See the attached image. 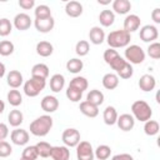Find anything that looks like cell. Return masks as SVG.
I'll return each mask as SVG.
<instances>
[{
  "instance_id": "cell-1",
  "label": "cell",
  "mask_w": 160,
  "mask_h": 160,
  "mask_svg": "<svg viewBox=\"0 0 160 160\" xmlns=\"http://www.w3.org/2000/svg\"><path fill=\"white\" fill-rule=\"evenodd\" d=\"M52 128V118L50 115H41L30 122V132L35 136H46Z\"/></svg>"
},
{
  "instance_id": "cell-37",
  "label": "cell",
  "mask_w": 160,
  "mask_h": 160,
  "mask_svg": "<svg viewBox=\"0 0 160 160\" xmlns=\"http://www.w3.org/2000/svg\"><path fill=\"white\" fill-rule=\"evenodd\" d=\"M14 50H15V46L11 41L9 40L0 41V55L1 56H9L14 52Z\"/></svg>"
},
{
  "instance_id": "cell-31",
  "label": "cell",
  "mask_w": 160,
  "mask_h": 160,
  "mask_svg": "<svg viewBox=\"0 0 160 160\" xmlns=\"http://www.w3.org/2000/svg\"><path fill=\"white\" fill-rule=\"evenodd\" d=\"M84 68V62L82 60L78 59V58H74V59H70L68 62H66V70L69 72H72V74H78Z\"/></svg>"
},
{
  "instance_id": "cell-34",
  "label": "cell",
  "mask_w": 160,
  "mask_h": 160,
  "mask_svg": "<svg viewBox=\"0 0 160 160\" xmlns=\"http://www.w3.org/2000/svg\"><path fill=\"white\" fill-rule=\"evenodd\" d=\"M159 130H160V125H159V122L156 121V120H148V121H145V125H144V132L146 134V135H149V136H154V135H156L158 132H159Z\"/></svg>"
},
{
  "instance_id": "cell-32",
  "label": "cell",
  "mask_w": 160,
  "mask_h": 160,
  "mask_svg": "<svg viewBox=\"0 0 160 160\" xmlns=\"http://www.w3.org/2000/svg\"><path fill=\"white\" fill-rule=\"evenodd\" d=\"M69 86H71V88H75V89L80 90L81 92H84V91L88 89V86H89V82H88L86 78H84V76H75L74 79H71V81H70Z\"/></svg>"
},
{
  "instance_id": "cell-30",
  "label": "cell",
  "mask_w": 160,
  "mask_h": 160,
  "mask_svg": "<svg viewBox=\"0 0 160 160\" xmlns=\"http://www.w3.org/2000/svg\"><path fill=\"white\" fill-rule=\"evenodd\" d=\"M110 155H111V148L109 145H105V144L99 145L94 150V156L99 160H106L110 158Z\"/></svg>"
},
{
  "instance_id": "cell-35",
  "label": "cell",
  "mask_w": 160,
  "mask_h": 160,
  "mask_svg": "<svg viewBox=\"0 0 160 160\" xmlns=\"http://www.w3.org/2000/svg\"><path fill=\"white\" fill-rule=\"evenodd\" d=\"M35 19H46L51 18V10L48 5H38L35 8Z\"/></svg>"
},
{
  "instance_id": "cell-33",
  "label": "cell",
  "mask_w": 160,
  "mask_h": 160,
  "mask_svg": "<svg viewBox=\"0 0 160 160\" xmlns=\"http://www.w3.org/2000/svg\"><path fill=\"white\" fill-rule=\"evenodd\" d=\"M8 101H9V104H10L11 106L16 108V106L21 105V102H22V95L20 94L19 90L12 89V90H10V91L8 92Z\"/></svg>"
},
{
  "instance_id": "cell-39",
  "label": "cell",
  "mask_w": 160,
  "mask_h": 160,
  "mask_svg": "<svg viewBox=\"0 0 160 160\" xmlns=\"http://www.w3.org/2000/svg\"><path fill=\"white\" fill-rule=\"evenodd\" d=\"M134 74V69H132V65L129 64L128 61L125 62V65L116 72L118 78H121V79H130Z\"/></svg>"
},
{
  "instance_id": "cell-43",
  "label": "cell",
  "mask_w": 160,
  "mask_h": 160,
  "mask_svg": "<svg viewBox=\"0 0 160 160\" xmlns=\"http://www.w3.org/2000/svg\"><path fill=\"white\" fill-rule=\"evenodd\" d=\"M148 55L155 60L160 59V44L158 41H154L148 46Z\"/></svg>"
},
{
  "instance_id": "cell-2",
  "label": "cell",
  "mask_w": 160,
  "mask_h": 160,
  "mask_svg": "<svg viewBox=\"0 0 160 160\" xmlns=\"http://www.w3.org/2000/svg\"><path fill=\"white\" fill-rule=\"evenodd\" d=\"M131 36L129 32H126L124 29L122 30H114L109 32L106 36V42L110 46V49H119V48H126L130 44Z\"/></svg>"
},
{
  "instance_id": "cell-27",
  "label": "cell",
  "mask_w": 160,
  "mask_h": 160,
  "mask_svg": "<svg viewBox=\"0 0 160 160\" xmlns=\"http://www.w3.org/2000/svg\"><path fill=\"white\" fill-rule=\"evenodd\" d=\"M52 51H54V46L49 41H39L36 44V52H38V55H40L42 58L50 56L52 54Z\"/></svg>"
},
{
  "instance_id": "cell-24",
  "label": "cell",
  "mask_w": 160,
  "mask_h": 160,
  "mask_svg": "<svg viewBox=\"0 0 160 160\" xmlns=\"http://www.w3.org/2000/svg\"><path fill=\"white\" fill-rule=\"evenodd\" d=\"M118 111L114 106H106L104 112H102V119H104V122L106 125H114L116 124V120H118Z\"/></svg>"
},
{
  "instance_id": "cell-4",
  "label": "cell",
  "mask_w": 160,
  "mask_h": 160,
  "mask_svg": "<svg viewBox=\"0 0 160 160\" xmlns=\"http://www.w3.org/2000/svg\"><path fill=\"white\" fill-rule=\"evenodd\" d=\"M45 86H46V80L45 79L30 78L24 84V92L29 98H35L45 89Z\"/></svg>"
},
{
  "instance_id": "cell-53",
  "label": "cell",
  "mask_w": 160,
  "mask_h": 160,
  "mask_svg": "<svg viewBox=\"0 0 160 160\" xmlns=\"http://www.w3.org/2000/svg\"><path fill=\"white\" fill-rule=\"evenodd\" d=\"M98 2H99V4H104V5H106V4H110V1H100V0H99Z\"/></svg>"
},
{
  "instance_id": "cell-21",
  "label": "cell",
  "mask_w": 160,
  "mask_h": 160,
  "mask_svg": "<svg viewBox=\"0 0 160 160\" xmlns=\"http://www.w3.org/2000/svg\"><path fill=\"white\" fill-rule=\"evenodd\" d=\"M79 109L88 118H96L99 115V108L95 106V105H92V104H90V102H88L86 100L80 102Z\"/></svg>"
},
{
  "instance_id": "cell-29",
  "label": "cell",
  "mask_w": 160,
  "mask_h": 160,
  "mask_svg": "<svg viewBox=\"0 0 160 160\" xmlns=\"http://www.w3.org/2000/svg\"><path fill=\"white\" fill-rule=\"evenodd\" d=\"M8 121H9V124H10L11 126L18 128L20 124H22V121H24V115H22V112H21L20 110L14 109V110H11V111L9 112V115H8Z\"/></svg>"
},
{
  "instance_id": "cell-6",
  "label": "cell",
  "mask_w": 160,
  "mask_h": 160,
  "mask_svg": "<svg viewBox=\"0 0 160 160\" xmlns=\"http://www.w3.org/2000/svg\"><path fill=\"white\" fill-rule=\"evenodd\" d=\"M61 140L65 146H68V148L75 146L76 148V145L80 142V132H79V130H76L74 128L65 129L61 135Z\"/></svg>"
},
{
  "instance_id": "cell-13",
  "label": "cell",
  "mask_w": 160,
  "mask_h": 160,
  "mask_svg": "<svg viewBox=\"0 0 160 160\" xmlns=\"http://www.w3.org/2000/svg\"><path fill=\"white\" fill-rule=\"evenodd\" d=\"M14 26L18 30H20V31L28 30L31 26V18L28 14H25V12H20V14L15 15V18H14Z\"/></svg>"
},
{
  "instance_id": "cell-22",
  "label": "cell",
  "mask_w": 160,
  "mask_h": 160,
  "mask_svg": "<svg viewBox=\"0 0 160 160\" xmlns=\"http://www.w3.org/2000/svg\"><path fill=\"white\" fill-rule=\"evenodd\" d=\"M102 86L108 90H114L118 88L119 85V78L116 74H112V72H108L102 76Z\"/></svg>"
},
{
  "instance_id": "cell-54",
  "label": "cell",
  "mask_w": 160,
  "mask_h": 160,
  "mask_svg": "<svg viewBox=\"0 0 160 160\" xmlns=\"http://www.w3.org/2000/svg\"><path fill=\"white\" fill-rule=\"evenodd\" d=\"M20 160H29V159H25V158H20Z\"/></svg>"
},
{
  "instance_id": "cell-23",
  "label": "cell",
  "mask_w": 160,
  "mask_h": 160,
  "mask_svg": "<svg viewBox=\"0 0 160 160\" xmlns=\"http://www.w3.org/2000/svg\"><path fill=\"white\" fill-rule=\"evenodd\" d=\"M86 101L99 108V106L104 102V94H102L100 90H98V89H92V90H90V91L88 92V95H86Z\"/></svg>"
},
{
  "instance_id": "cell-5",
  "label": "cell",
  "mask_w": 160,
  "mask_h": 160,
  "mask_svg": "<svg viewBox=\"0 0 160 160\" xmlns=\"http://www.w3.org/2000/svg\"><path fill=\"white\" fill-rule=\"evenodd\" d=\"M125 59L129 64H141L145 60V51L139 45H128L125 49Z\"/></svg>"
},
{
  "instance_id": "cell-26",
  "label": "cell",
  "mask_w": 160,
  "mask_h": 160,
  "mask_svg": "<svg viewBox=\"0 0 160 160\" xmlns=\"http://www.w3.org/2000/svg\"><path fill=\"white\" fill-rule=\"evenodd\" d=\"M49 76V68L45 64H35L31 69V78H39V79H45Z\"/></svg>"
},
{
  "instance_id": "cell-11",
  "label": "cell",
  "mask_w": 160,
  "mask_h": 160,
  "mask_svg": "<svg viewBox=\"0 0 160 160\" xmlns=\"http://www.w3.org/2000/svg\"><path fill=\"white\" fill-rule=\"evenodd\" d=\"M40 106L41 109L45 111V112H55L59 108V100L52 96V95H46L42 98L41 102H40Z\"/></svg>"
},
{
  "instance_id": "cell-28",
  "label": "cell",
  "mask_w": 160,
  "mask_h": 160,
  "mask_svg": "<svg viewBox=\"0 0 160 160\" xmlns=\"http://www.w3.org/2000/svg\"><path fill=\"white\" fill-rule=\"evenodd\" d=\"M99 21L102 26L105 28H109L114 24L115 21V14L112 10H102L99 15Z\"/></svg>"
},
{
  "instance_id": "cell-46",
  "label": "cell",
  "mask_w": 160,
  "mask_h": 160,
  "mask_svg": "<svg viewBox=\"0 0 160 160\" xmlns=\"http://www.w3.org/2000/svg\"><path fill=\"white\" fill-rule=\"evenodd\" d=\"M125 62H126V60H125V59H122V58L119 55L114 61H111V62H110V68L118 72V71H119V70L125 65Z\"/></svg>"
},
{
  "instance_id": "cell-52",
  "label": "cell",
  "mask_w": 160,
  "mask_h": 160,
  "mask_svg": "<svg viewBox=\"0 0 160 160\" xmlns=\"http://www.w3.org/2000/svg\"><path fill=\"white\" fill-rule=\"evenodd\" d=\"M4 110H5V102L2 100H0V115L4 112Z\"/></svg>"
},
{
  "instance_id": "cell-14",
  "label": "cell",
  "mask_w": 160,
  "mask_h": 160,
  "mask_svg": "<svg viewBox=\"0 0 160 160\" xmlns=\"http://www.w3.org/2000/svg\"><path fill=\"white\" fill-rule=\"evenodd\" d=\"M140 24H141L140 18L138 15H135V14H130L124 20V30L126 32H129V34L134 32L140 28Z\"/></svg>"
},
{
  "instance_id": "cell-3",
  "label": "cell",
  "mask_w": 160,
  "mask_h": 160,
  "mask_svg": "<svg viewBox=\"0 0 160 160\" xmlns=\"http://www.w3.org/2000/svg\"><path fill=\"white\" fill-rule=\"evenodd\" d=\"M131 112H132V118L139 120V121H148L151 119L152 116V110L151 106L144 101V100H136L132 102L131 105Z\"/></svg>"
},
{
  "instance_id": "cell-47",
  "label": "cell",
  "mask_w": 160,
  "mask_h": 160,
  "mask_svg": "<svg viewBox=\"0 0 160 160\" xmlns=\"http://www.w3.org/2000/svg\"><path fill=\"white\" fill-rule=\"evenodd\" d=\"M34 5H35V1L34 0H19V6L22 8L24 10L32 9Z\"/></svg>"
},
{
  "instance_id": "cell-36",
  "label": "cell",
  "mask_w": 160,
  "mask_h": 160,
  "mask_svg": "<svg viewBox=\"0 0 160 160\" xmlns=\"http://www.w3.org/2000/svg\"><path fill=\"white\" fill-rule=\"evenodd\" d=\"M36 149H38V154H39V156H41V158H49L50 156V152H51V145L49 144V142H46V141H40V142H38L36 145Z\"/></svg>"
},
{
  "instance_id": "cell-50",
  "label": "cell",
  "mask_w": 160,
  "mask_h": 160,
  "mask_svg": "<svg viewBox=\"0 0 160 160\" xmlns=\"http://www.w3.org/2000/svg\"><path fill=\"white\" fill-rule=\"evenodd\" d=\"M151 19L154 20L155 24H160V9L159 8H155L151 12Z\"/></svg>"
},
{
  "instance_id": "cell-15",
  "label": "cell",
  "mask_w": 160,
  "mask_h": 160,
  "mask_svg": "<svg viewBox=\"0 0 160 160\" xmlns=\"http://www.w3.org/2000/svg\"><path fill=\"white\" fill-rule=\"evenodd\" d=\"M50 158L52 160H69L70 159V150L68 146H52Z\"/></svg>"
},
{
  "instance_id": "cell-49",
  "label": "cell",
  "mask_w": 160,
  "mask_h": 160,
  "mask_svg": "<svg viewBox=\"0 0 160 160\" xmlns=\"http://www.w3.org/2000/svg\"><path fill=\"white\" fill-rule=\"evenodd\" d=\"M111 160H134V158H132L130 154L122 152V154H118V155H114V156L111 158Z\"/></svg>"
},
{
  "instance_id": "cell-8",
  "label": "cell",
  "mask_w": 160,
  "mask_h": 160,
  "mask_svg": "<svg viewBox=\"0 0 160 160\" xmlns=\"http://www.w3.org/2000/svg\"><path fill=\"white\" fill-rule=\"evenodd\" d=\"M140 39L144 41V42H154V40L158 39L159 36V31H158V28L154 26V25H144L141 29H140V34H139Z\"/></svg>"
},
{
  "instance_id": "cell-38",
  "label": "cell",
  "mask_w": 160,
  "mask_h": 160,
  "mask_svg": "<svg viewBox=\"0 0 160 160\" xmlns=\"http://www.w3.org/2000/svg\"><path fill=\"white\" fill-rule=\"evenodd\" d=\"M89 50H90V45L86 40H80L76 42L75 45V52L79 55V56H85L89 54Z\"/></svg>"
},
{
  "instance_id": "cell-17",
  "label": "cell",
  "mask_w": 160,
  "mask_h": 160,
  "mask_svg": "<svg viewBox=\"0 0 160 160\" xmlns=\"http://www.w3.org/2000/svg\"><path fill=\"white\" fill-rule=\"evenodd\" d=\"M156 86V80L150 74H144L139 80V88L142 91H151Z\"/></svg>"
},
{
  "instance_id": "cell-25",
  "label": "cell",
  "mask_w": 160,
  "mask_h": 160,
  "mask_svg": "<svg viewBox=\"0 0 160 160\" xmlns=\"http://www.w3.org/2000/svg\"><path fill=\"white\" fill-rule=\"evenodd\" d=\"M130 9H131V2L129 0H115L112 2V10L116 14H120V15L128 14Z\"/></svg>"
},
{
  "instance_id": "cell-10",
  "label": "cell",
  "mask_w": 160,
  "mask_h": 160,
  "mask_svg": "<svg viewBox=\"0 0 160 160\" xmlns=\"http://www.w3.org/2000/svg\"><path fill=\"white\" fill-rule=\"evenodd\" d=\"M34 25H35V29L39 31V32H49L54 29L55 26V20L51 18H46V19H35L34 21Z\"/></svg>"
},
{
  "instance_id": "cell-51",
  "label": "cell",
  "mask_w": 160,
  "mask_h": 160,
  "mask_svg": "<svg viewBox=\"0 0 160 160\" xmlns=\"http://www.w3.org/2000/svg\"><path fill=\"white\" fill-rule=\"evenodd\" d=\"M5 70H6V69H5V65H4L2 62H0V79L5 75Z\"/></svg>"
},
{
  "instance_id": "cell-41",
  "label": "cell",
  "mask_w": 160,
  "mask_h": 160,
  "mask_svg": "<svg viewBox=\"0 0 160 160\" xmlns=\"http://www.w3.org/2000/svg\"><path fill=\"white\" fill-rule=\"evenodd\" d=\"M81 96H82V92L75 88H71V86H68L66 89V98L72 101V102H78L81 100Z\"/></svg>"
},
{
  "instance_id": "cell-18",
  "label": "cell",
  "mask_w": 160,
  "mask_h": 160,
  "mask_svg": "<svg viewBox=\"0 0 160 160\" xmlns=\"http://www.w3.org/2000/svg\"><path fill=\"white\" fill-rule=\"evenodd\" d=\"M89 39L94 45H100L105 40V32L100 26H92L89 31Z\"/></svg>"
},
{
  "instance_id": "cell-7",
  "label": "cell",
  "mask_w": 160,
  "mask_h": 160,
  "mask_svg": "<svg viewBox=\"0 0 160 160\" xmlns=\"http://www.w3.org/2000/svg\"><path fill=\"white\" fill-rule=\"evenodd\" d=\"M78 160H94V149L89 141H80L76 145Z\"/></svg>"
},
{
  "instance_id": "cell-44",
  "label": "cell",
  "mask_w": 160,
  "mask_h": 160,
  "mask_svg": "<svg viewBox=\"0 0 160 160\" xmlns=\"http://www.w3.org/2000/svg\"><path fill=\"white\" fill-rule=\"evenodd\" d=\"M11 152H12L11 145L5 140L0 141V158H8L11 155Z\"/></svg>"
},
{
  "instance_id": "cell-42",
  "label": "cell",
  "mask_w": 160,
  "mask_h": 160,
  "mask_svg": "<svg viewBox=\"0 0 160 160\" xmlns=\"http://www.w3.org/2000/svg\"><path fill=\"white\" fill-rule=\"evenodd\" d=\"M12 30V24L9 19L2 18L0 19V36H8Z\"/></svg>"
},
{
  "instance_id": "cell-48",
  "label": "cell",
  "mask_w": 160,
  "mask_h": 160,
  "mask_svg": "<svg viewBox=\"0 0 160 160\" xmlns=\"http://www.w3.org/2000/svg\"><path fill=\"white\" fill-rule=\"evenodd\" d=\"M8 135H9V128H8V125L4 124V122H0V141L5 140L8 138Z\"/></svg>"
},
{
  "instance_id": "cell-40",
  "label": "cell",
  "mask_w": 160,
  "mask_h": 160,
  "mask_svg": "<svg viewBox=\"0 0 160 160\" xmlns=\"http://www.w3.org/2000/svg\"><path fill=\"white\" fill-rule=\"evenodd\" d=\"M21 158H25V159H29V160H36V159L39 158V154H38V149H36V146H35V145L26 146V148L22 150Z\"/></svg>"
},
{
  "instance_id": "cell-9",
  "label": "cell",
  "mask_w": 160,
  "mask_h": 160,
  "mask_svg": "<svg viewBox=\"0 0 160 160\" xmlns=\"http://www.w3.org/2000/svg\"><path fill=\"white\" fill-rule=\"evenodd\" d=\"M29 138H30L29 132H28L26 130H24V129H15V130H12L11 134H10L11 141H12L15 145H18V146L26 145V144L29 142Z\"/></svg>"
},
{
  "instance_id": "cell-20",
  "label": "cell",
  "mask_w": 160,
  "mask_h": 160,
  "mask_svg": "<svg viewBox=\"0 0 160 160\" xmlns=\"http://www.w3.org/2000/svg\"><path fill=\"white\" fill-rule=\"evenodd\" d=\"M65 86V78L61 74H54L50 78V89L54 92H60Z\"/></svg>"
},
{
  "instance_id": "cell-19",
  "label": "cell",
  "mask_w": 160,
  "mask_h": 160,
  "mask_svg": "<svg viewBox=\"0 0 160 160\" xmlns=\"http://www.w3.org/2000/svg\"><path fill=\"white\" fill-rule=\"evenodd\" d=\"M6 80H8V85H9L10 88L18 89V88H20V86L22 85V80H24V79H22V75H21L20 71H18V70H11V71L8 74Z\"/></svg>"
},
{
  "instance_id": "cell-16",
  "label": "cell",
  "mask_w": 160,
  "mask_h": 160,
  "mask_svg": "<svg viewBox=\"0 0 160 160\" xmlns=\"http://www.w3.org/2000/svg\"><path fill=\"white\" fill-rule=\"evenodd\" d=\"M65 12L70 18H79L82 14V5L79 1L71 0L65 5Z\"/></svg>"
},
{
  "instance_id": "cell-45",
  "label": "cell",
  "mask_w": 160,
  "mask_h": 160,
  "mask_svg": "<svg viewBox=\"0 0 160 160\" xmlns=\"http://www.w3.org/2000/svg\"><path fill=\"white\" fill-rule=\"evenodd\" d=\"M118 56H119V52H118L116 50H114V49H110V48H109L108 50L104 51V60H105V62H106L108 65H110V62L114 61Z\"/></svg>"
},
{
  "instance_id": "cell-12",
  "label": "cell",
  "mask_w": 160,
  "mask_h": 160,
  "mask_svg": "<svg viewBox=\"0 0 160 160\" xmlns=\"http://www.w3.org/2000/svg\"><path fill=\"white\" fill-rule=\"evenodd\" d=\"M116 124H118V126H119L120 130H122V131H130L135 126V119L130 114H121L120 116H118Z\"/></svg>"
}]
</instances>
